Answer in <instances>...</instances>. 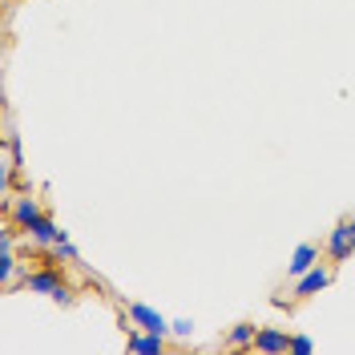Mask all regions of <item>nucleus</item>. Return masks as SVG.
I'll list each match as a JSON object with an SVG mask.
<instances>
[{
    "instance_id": "f8f14e48",
    "label": "nucleus",
    "mask_w": 355,
    "mask_h": 355,
    "mask_svg": "<svg viewBox=\"0 0 355 355\" xmlns=\"http://www.w3.org/2000/svg\"><path fill=\"white\" fill-rule=\"evenodd\" d=\"M53 259H65V263H81V254H77V246L69 243V239H61V243L53 246Z\"/></svg>"
},
{
    "instance_id": "7ed1b4c3",
    "label": "nucleus",
    "mask_w": 355,
    "mask_h": 355,
    "mask_svg": "<svg viewBox=\"0 0 355 355\" xmlns=\"http://www.w3.org/2000/svg\"><path fill=\"white\" fill-rule=\"evenodd\" d=\"M125 315H130V323H133V327H141V331L170 335V319H166L162 311L146 307V303H130V307H125Z\"/></svg>"
},
{
    "instance_id": "0eeeda50",
    "label": "nucleus",
    "mask_w": 355,
    "mask_h": 355,
    "mask_svg": "<svg viewBox=\"0 0 355 355\" xmlns=\"http://www.w3.org/2000/svg\"><path fill=\"white\" fill-rule=\"evenodd\" d=\"M254 352H263V355L291 352V335L283 331V327H259V335H254Z\"/></svg>"
},
{
    "instance_id": "4468645a",
    "label": "nucleus",
    "mask_w": 355,
    "mask_h": 355,
    "mask_svg": "<svg viewBox=\"0 0 355 355\" xmlns=\"http://www.w3.org/2000/svg\"><path fill=\"white\" fill-rule=\"evenodd\" d=\"M291 352L295 355H311L315 352V343H311L307 335H291Z\"/></svg>"
},
{
    "instance_id": "1a4fd4ad",
    "label": "nucleus",
    "mask_w": 355,
    "mask_h": 355,
    "mask_svg": "<svg viewBox=\"0 0 355 355\" xmlns=\"http://www.w3.org/2000/svg\"><path fill=\"white\" fill-rule=\"evenodd\" d=\"M8 230H12V222H8ZM0 234V283L4 287H12V279H17V254H12V234Z\"/></svg>"
},
{
    "instance_id": "2eb2a0df",
    "label": "nucleus",
    "mask_w": 355,
    "mask_h": 355,
    "mask_svg": "<svg viewBox=\"0 0 355 355\" xmlns=\"http://www.w3.org/2000/svg\"><path fill=\"white\" fill-rule=\"evenodd\" d=\"M53 303H61V307H73V291H69V287H61L57 295H53Z\"/></svg>"
},
{
    "instance_id": "20e7f679",
    "label": "nucleus",
    "mask_w": 355,
    "mask_h": 355,
    "mask_svg": "<svg viewBox=\"0 0 355 355\" xmlns=\"http://www.w3.org/2000/svg\"><path fill=\"white\" fill-rule=\"evenodd\" d=\"M352 254H355V239H352V218H343V222H335L331 239H327V259H331V263H347Z\"/></svg>"
},
{
    "instance_id": "423d86ee",
    "label": "nucleus",
    "mask_w": 355,
    "mask_h": 355,
    "mask_svg": "<svg viewBox=\"0 0 355 355\" xmlns=\"http://www.w3.org/2000/svg\"><path fill=\"white\" fill-rule=\"evenodd\" d=\"M125 347L137 355H162L166 352V335H154V331H141V327H125Z\"/></svg>"
},
{
    "instance_id": "39448f33",
    "label": "nucleus",
    "mask_w": 355,
    "mask_h": 355,
    "mask_svg": "<svg viewBox=\"0 0 355 355\" xmlns=\"http://www.w3.org/2000/svg\"><path fill=\"white\" fill-rule=\"evenodd\" d=\"M41 218H44V210H41L37 198H12V206H8V222H12L17 230H24V234H28Z\"/></svg>"
},
{
    "instance_id": "6e6552de",
    "label": "nucleus",
    "mask_w": 355,
    "mask_h": 355,
    "mask_svg": "<svg viewBox=\"0 0 355 355\" xmlns=\"http://www.w3.org/2000/svg\"><path fill=\"white\" fill-rule=\"evenodd\" d=\"M61 239H69V230H61V226H57V222L49 218V214H44V218L37 222L33 230H28V243H33V246H41V250H53V246L61 243Z\"/></svg>"
},
{
    "instance_id": "9b49d317",
    "label": "nucleus",
    "mask_w": 355,
    "mask_h": 355,
    "mask_svg": "<svg viewBox=\"0 0 355 355\" xmlns=\"http://www.w3.org/2000/svg\"><path fill=\"white\" fill-rule=\"evenodd\" d=\"M254 335H259V327H254V323H234V327L226 331V347L246 352V347H254Z\"/></svg>"
},
{
    "instance_id": "f257e3e1",
    "label": "nucleus",
    "mask_w": 355,
    "mask_h": 355,
    "mask_svg": "<svg viewBox=\"0 0 355 355\" xmlns=\"http://www.w3.org/2000/svg\"><path fill=\"white\" fill-rule=\"evenodd\" d=\"M335 270L331 263H315L311 270H303L299 279H295V287H291V299H311V295H319L323 287H331Z\"/></svg>"
},
{
    "instance_id": "9d476101",
    "label": "nucleus",
    "mask_w": 355,
    "mask_h": 355,
    "mask_svg": "<svg viewBox=\"0 0 355 355\" xmlns=\"http://www.w3.org/2000/svg\"><path fill=\"white\" fill-rule=\"evenodd\" d=\"M315 263H319V246H315V243H299V246H295V254H291V263H287V275H291V279H299V275L311 270Z\"/></svg>"
},
{
    "instance_id": "ddd939ff",
    "label": "nucleus",
    "mask_w": 355,
    "mask_h": 355,
    "mask_svg": "<svg viewBox=\"0 0 355 355\" xmlns=\"http://www.w3.org/2000/svg\"><path fill=\"white\" fill-rule=\"evenodd\" d=\"M170 335H174V339H190V335H194V319H174V323H170Z\"/></svg>"
},
{
    "instance_id": "f03ea898",
    "label": "nucleus",
    "mask_w": 355,
    "mask_h": 355,
    "mask_svg": "<svg viewBox=\"0 0 355 355\" xmlns=\"http://www.w3.org/2000/svg\"><path fill=\"white\" fill-rule=\"evenodd\" d=\"M21 287L33 291V295H49V299H53L57 291L65 287V279H61V270H57V266H41V270H24Z\"/></svg>"
}]
</instances>
